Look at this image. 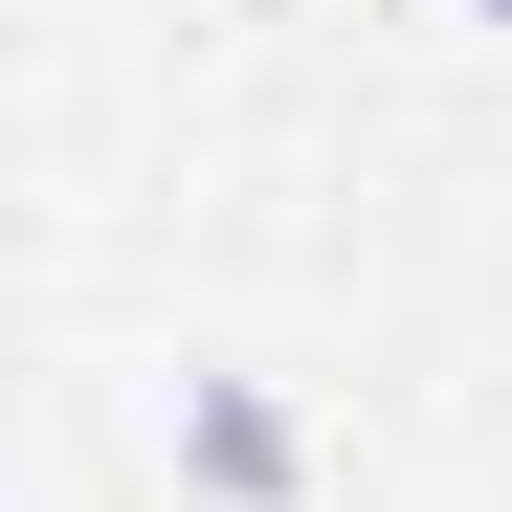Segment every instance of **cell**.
<instances>
[{"instance_id": "6da1fadb", "label": "cell", "mask_w": 512, "mask_h": 512, "mask_svg": "<svg viewBox=\"0 0 512 512\" xmlns=\"http://www.w3.org/2000/svg\"><path fill=\"white\" fill-rule=\"evenodd\" d=\"M468 23H512V0H468Z\"/></svg>"}]
</instances>
